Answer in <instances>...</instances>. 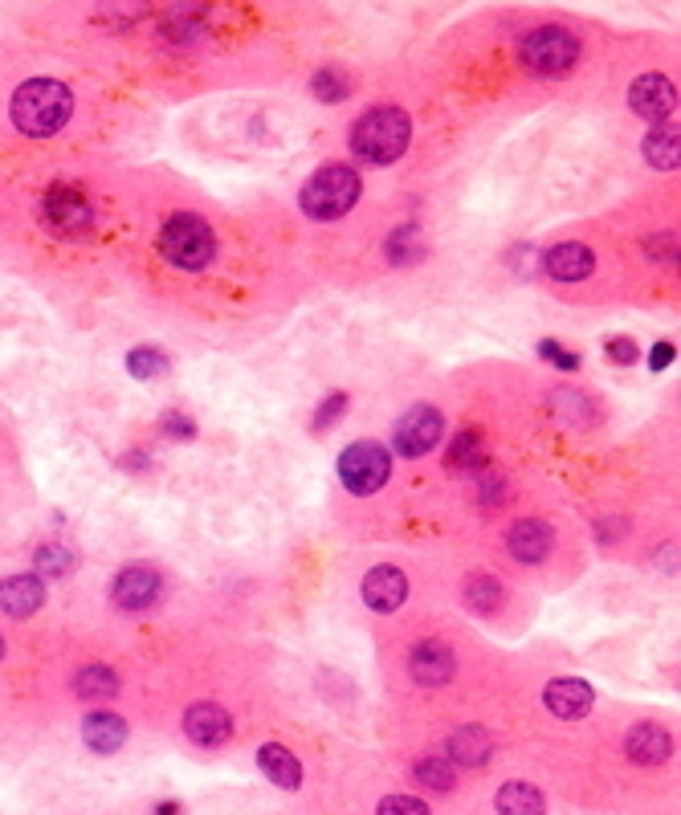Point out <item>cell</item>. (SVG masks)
<instances>
[{
	"instance_id": "cell-19",
	"label": "cell",
	"mask_w": 681,
	"mask_h": 815,
	"mask_svg": "<svg viewBox=\"0 0 681 815\" xmlns=\"http://www.w3.org/2000/svg\"><path fill=\"white\" fill-rule=\"evenodd\" d=\"M82 738L94 754H114L126 742V722L111 710H99V714H87L82 722Z\"/></svg>"
},
{
	"instance_id": "cell-36",
	"label": "cell",
	"mask_w": 681,
	"mask_h": 815,
	"mask_svg": "<svg viewBox=\"0 0 681 815\" xmlns=\"http://www.w3.org/2000/svg\"><path fill=\"white\" fill-rule=\"evenodd\" d=\"M644 249L653 253L657 262H673L678 257V241H673V233H661V237L644 241Z\"/></svg>"
},
{
	"instance_id": "cell-4",
	"label": "cell",
	"mask_w": 681,
	"mask_h": 815,
	"mask_svg": "<svg viewBox=\"0 0 681 815\" xmlns=\"http://www.w3.org/2000/svg\"><path fill=\"white\" fill-rule=\"evenodd\" d=\"M160 253H164L167 262L176 265V269H204V265L216 257V237H213V225L196 213H176L164 221V233H160Z\"/></svg>"
},
{
	"instance_id": "cell-2",
	"label": "cell",
	"mask_w": 681,
	"mask_h": 815,
	"mask_svg": "<svg viewBox=\"0 0 681 815\" xmlns=\"http://www.w3.org/2000/svg\"><path fill=\"white\" fill-rule=\"evenodd\" d=\"M413 143V119L400 106H376L352 126V151L364 163H396Z\"/></svg>"
},
{
	"instance_id": "cell-11",
	"label": "cell",
	"mask_w": 681,
	"mask_h": 815,
	"mask_svg": "<svg viewBox=\"0 0 681 815\" xmlns=\"http://www.w3.org/2000/svg\"><path fill=\"white\" fill-rule=\"evenodd\" d=\"M184 734H189L196 746H225V742L233 738V717H228L216 702H196V705H189V714H184Z\"/></svg>"
},
{
	"instance_id": "cell-14",
	"label": "cell",
	"mask_w": 681,
	"mask_h": 815,
	"mask_svg": "<svg viewBox=\"0 0 681 815\" xmlns=\"http://www.w3.org/2000/svg\"><path fill=\"white\" fill-rule=\"evenodd\" d=\"M542 702H547V710L556 717H563V722H576V717H583L588 710H592L596 693L588 681L580 678H556L551 685H547V693H542Z\"/></svg>"
},
{
	"instance_id": "cell-17",
	"label": "cell",
	"mask_w": 681,
	"mask_h": 815,
	"mask_svg": "<svg viewBox=\"0 0 681 815\" xmlns=\"http://www.w3.org/2000/svg\"><path fill=\"white\" fill-rule=\"evenodd\" d=\"M45 603V583L41 575H9L0 579V612L9 615H33Z\"/></svg>"
},
{
	"instance_id": "cell-29",
	"label": "cell",
	"mask_w": 681,
	"mask_h": 815,
	"mask_svg": "<svg viewBox=\"0 0 681 815\" xmlns=\"http://www.w3.org/2000/svg\"><path fill=\"white\" fill-rule=\"evenodd\" d=\"M481 461H486V449H481V437H478V432H461V437L449 445V452H445V465H449V469H457V473H466V469H478Z\"/></svg>"
},
{
	"instance_id": "cell-38",
	"label": "cell",
	"mask_w": 681,
	"mask_h": 815,
	"mask_svg": "<svg viewBox=\"0 0 681 815\" xmlns=\"http://www.w3.org/2000/svg\"><path fill=\"white\" fill-rule=\"evenodd\" d=\"M673 359H678V352H673L669 343H657L653 355H649V367H653V371H665V367L673 364Z\"/></svg>"
},
{
	"instance_id": "cell-27",
	"label": "cell",
	"mask_w": 681,
	"mask_h": 815,
	"mask_svg": "<svg viewBox=\"0 0 681 815\" xmlns=\"http://www.w3.org/2000/svg\"><path fill=\"white\" fill-rule=\"evenodd\" d=\"M466 603L474 608V612L494 615L498 608H502V583H498L494 575H474L466 583Z\"/></svg>"
},
{
	"instance_id": "cell-33",
	"label": "cell",
	"mask_w": 681,
	"mask_h": 815,
	"mask_svg": "<svg viewBox=\"0 0 681 815\" xmlns=\"http://www.w3.org/2000/svg\"><path fill=\"white\" fill-rule=\"evenodd\" d=\"M376 815H429V807L417 795H388V799H379Z\"/></svg>"
},
{
	"instance_id": "cell-35",
	"label": "cell",
	"mask_w": 681,
	"mask_h": 815,
	"mask_svg": "<svg viewBox=\"0 0 681 815\" xmlns=\"http://www.w3.org/2000/svg\"><path fill=\"white\" fill-rule=\"evenodd\" d=\"M539 355H542V359H551L556 367H563V371H576V367H580V355L563 352L556 339H542L539 343Z\"/></svg>"
},
{
	"instance_id": "cell-28",
	"label": "cell",
	"mask_w": 681,
	"mask_h": 815,
	"mask_svg": "<svg viewBox=\"0 0 681 815\" xmlns=\"http://www.w3.org/2000/svg\"><path fill=\"white\" fill-rule=\"evenodd\" d=\"M311 94H315L318 102H343L347 94H352V78L343 74V70H335V65H323L315 78H311Z\"/></svg>"
},
{
	"instance_id": "cell-15",
	"label": "cell",
	"mask_w": 681,
	"mask_h": 815,
	"mask_svg": "<svg viewBox=\"0 0 681 815\" xmlns=\"http://www.w3.org/2000/svg\"><path fill=\"white\" fill-rule=\"evenodd\" d=\"M542 269L556 282H583L596 269V253L580 241H563V245L542 253Z\"/></svg>"
},
{
	"instance_id": "cell-34",
	"label": "cell",
	"mask_w": 681,
	"mask_h": 815,
	"mask_svg": "<svg viewBox=\"0 0 681 815\" xmlns=\"http://www.w3.org/2000/svg\"><path fill=\"white\" fill-rule=\"evenodd\" d=\"M604 355H608V359H612V364H620V367H629V364H637V359H641V352H637V343L624 339V335H620V339H608V343H604Z\"/></svg>"
},
{
	"instance_id": "cell-1",
	"label": "cell",
	"mask_w": 681,
	"mask_h": 815,
	"mask_svg": "<svg viewBox=\"0 0 681 815\" xmlns=\"http://www.w3.org/2000/svg\"><path fill=\"white\" fill-rule=\"evenodd\" d=\"M9 114H13V126L21 135L50 139L70 123V114H74V94H70V86L58 82V78H29V82L17 86Z\"/></svg>"
},
{
	"instance_id": "cell-10",
	"label": "cell",
	"mask_w": 681,
	"mask_h": 815,
	"mask_svg": "<svg viewBox=\"0 0 681 815\" xmlns=\"http://www.w3.org/2000/svg\"><path fill=\"white\" fill-rule=\"evenodd\" d=\"M111 600L119 603L123 612H143V608H152V603L160 600V575H155L152 567H123V571L114 575Z\"/></svg>"
},
{
	"instance_id": "cell-40",
	"label": "cell",
	"mask_w": 681,
	"mask_h": 815,
	"mask_svg": "<svg viewBox=\"0 0 681 815\" xmlns=\"http://www.w3.org/2000/svg\"><path fill=\"white\" fill-rule=\"evenodd\" d=\"M0 656H4V640H0Z\"/></svg>"
},
{
	"instance_id": "cell-3",
	"label": "cell",
	"mask_w": 681,
	"mask_h": 815,
	"mask_svg": "<svg viewBox=\"0 0 681 815\" xmlns=\"http://www.w3.org/2000/svg\"><path fill=\"white\" fill-rule=\"evenodd\" d=\"M359 192L364 184L352 163H327L303 184V213L311 221H339L355 208Z\"/></svg>"
},
{
	"instance_id": "cell-26",
	"label": "cell",
	"mask_w": 681,
	"mask_h": 815,
	"mask_svg": "<svg viewBox=\"0 0 681 815\" xmlns=\"http://www.w3.org/2000/svg\"><path fill=\"white\" fill-rule=\"evenodd\" d=\"M384 253H388V262H392V265L420 262V257H425V241H420V228H417V225H400V228H396V233H392V237H388Z\"/></svg>"
},
{
	"instance_id": "cell-24",
	"label": "cell",
	"mask_w": 681,
	"mask_h": 815,
	"mask_svg": "<svg viewBox=\"0 0 681 815\" xmlns=\"http://www.w3.org/2000/svg\"><path fill=\"white\" fill-rule=\"evenodd\" d=\"M74 690H78V697H87V702H106V697L119 693V678H114L106 665H90L74 678Z\"/></svg>"
},
{
	"instance_id": "cell-22",
	"label": "cell",
	"mask_w": 681,
	"mask_h": 815,
	"mask_svg": "<svg viewBox=\"0 0 681 815\" xmlns=\"http://www.w3.org/2000/svg\"><path fill=\"white\" fill-rule=\"evenodd\" d=\"M498 815H542L547 803H542V791L530 787V783H502L498 799H494Z\"/></svg>"
},
{
	"instance_id": "cell-31",
	"label": "cell",
	"mask_w": 681,
	"mask_h": 815,
	"mask_svg": "<svg viewBox=\"0 0 681 815\" xmlns=\"http://www.w3.org/2000/svg\"><path fill=\"white\" fill-rule=\"evenodd\" d=\"M74 567V554L65 551V547H41L38 551V571L41 575H65Z\"/></svg>"
},
{
	"instance_id": "cell-13",
	"label": "cell",
	"mask_w": 681,
	"mask_h": 815,
	"mask_svg": "<svg viewBox=\"0 0 681 815\" xmlns=\"http://www.w3.org/2000/svg\"><path fill=\"white\" fill-rule=\"evenodd\" d=\"M408 673H413V681L425 685V690H441V685L454 681V652L445 649V644L425 640V644H417L413 656H408Z\"/></svg>"
},
{
	"instance_id": "cell-25",
	"label": "cell",
	"mask_w": 681,
	"mask_h": 815,
	"mask_svg": "<svg viewBox=\"0 0 681 815\" xmlns=\"http://www.w3.org/2000/svg\"><path fill=\"white\" fill-rule=\"evenodd\" d=\"M413 778H417L420 787L429 791H454L457 787V771L449 758H441V754H429V758H420L417 766H413Z\"/></svg>"
},
{
	"instance_id": "cell-5",
	"label": "cell",
	"mask_w": 681,
	"mask_h": 815,
	"mask_svg": "<svg viewBox=\"0 0 681 815\" xmlns=\"http://www.w3.org/2000/svg\"><path fill=\"white\" fill-rule=\"evenodd\" d=\"M580 62V41L571 38L563 26L530 29L522 41V65L539 78H563L571 65Z\"/></svg>"
},
{
	"instance_id": "cell-7",
	"label": "cell",
	"mask_w": 681,
	"mask_h": 815,
	"mask_svg": "<svg viewBox=\"0 0 681 815\" xmlns=\"http://www.w3.org/2000/svg\"><path fill=\"white\" fill-rule=\"evenodd\" d=\"M392 477V457L379 440H355L339 452V481L355 498H372Z\"/></svg>"
},
{
	"instance_id": "cell-16",
	"label": "cell",
	"mask_w": 681,
	"mask_h": 815,
	"mask_svg": "<svg viewBox=\"0 0 681 815\" xmlns=\"http://www.w3.org/2000/svg\"><path fill=\"white\" fill-rule=\"evenodd\" d=\"M551 527L547 522H539V518H522V522H515V527L506 530V547H510V554H515L518 563H542L547 554H551Z\"/></svg>"
},
{
	"instance_id": "cell-32",
	"label": "cell",
	"mask_w": 681,
	"mask_h": 815,
	"mask_svg": "<svg viewBox=\"0 0 681 815\" xmlns=\"http://www.w3.org/2000/svg\"><path fill=\"white\" fill-rule=\"evenodd\" d=\"M343 412H347V391H331L327 400H323V408L315 412V420H311V428H315V432H327Z\"/></svg>"
},
{
	"instance_id": "cell-37",
	"label": "cell",
	"mask_w": 681,
	"mask_h": 815,
	"mask_svg": "<svg viewBox=\"0 0 681 815\" xmlns=\"http://www.w3.org/2000/svg\"><path fill=\"white\" fill-rule=\"evenodd\" d=\"M164 432H167V437H192L196 428H192V420H189V416L167 412V416H164Z\"/></svg>"
},
{
	"instance_id": "cell-18",
	"label": "cell",
	"mask_w": 681,
	"mask_h": 815,
	"mask_svg": "<svg viewBox=\"0 0 681 815\" xmlns=\"http://www.w3.org/2000/svg\"><path fill=\"white\" fill-rule=\"evenodd\" d=\"M624 751H629L632 763L657 766V763H665V758H669V751H673V738H669L661 726H653V722H641V726L629 730V738H624Z\"/></svg>"
},
{
	"instance_id": "cell-21",
	"label": "cell",
	"mask_w": 681,
	"mask_h": 815,
	"mask_svg": "<svg viewBox=\"0 0 681 815\" xmlns=\"http://www.w3.org/2000/svg\"><path fill=\"white\" fill-rule=\"evenodd\" d=\"M490 751H494V742L481 726H461L454 738H449V763L481 766V763H490Z\"/></svg>"
},
{
	"instance_id": "cell-8",
	"label": "cell",
	"mask_w": 681,
	"mask_h": 815,
	"mask_svg": "<svg viewBox=\"0 0 681 815\" xmlns=\"http://www.w3.org/2000/svg\"><path fill=\"white\" fill-rule=\"evenodd\" d=\"M445 432V420L437 408H429V404H417L413 412L400 416V425H396V452L400 457H425V452L441 440Z\"/></svg>"
},
{
	"instance_id": "cell-6",
	"label": "cell",
	"mask_w": 681,
	"mask_h": 815,
	"mask_svg": "<svg viewBox=\"0 0 681 815\" xmlns=\"http://www.w3.org/2000/svg\"><path fill=\"white\" fill-rule=\"evenodd\" d=\"M41 225L62 241L87 237L90 228H94L90 196L82 189H74V184H53V189L41 196Z\"/></svg>"
},
{
	"instance_id": "cell-20",
	"label": "cell",
	"mask_w": 681,
	"mask_h": 815,
	"mask_svg": "<svg viewBox=\"0 0 681 815\" xmlns=\"http://www.w3.org/2000/svg\"><path fill=\"white\" fill-rule=\"evenodd\" d=\"M257 766H262L265 778H270V783H278L282 791H298V783H303V766H298V758H294L286 746H278V742H265L262 751H257Z\"/></svg>"
},
{
	"instance_id": "cell-12",
	"label": "cell",
	"mask_w": 681,
	"mask_h": 815,
	"mask_svg": "<svg viewBox=\"0 0 681 815\" xmlns=\"http://www.w3.org/2000/svg\"><path fill=\"white\" fill-rule=\"evenodd\" d=\"M408 600V579L396 567H372L364 575V603L372 612L388 615Z\"/></svg>"
},
{
	"instance_id": "cell-39",
	"label": "cell",
	"mask_w": 681,
	"mask_h": 815,
	"mask_svg": "<svg viewBox=\"0 0 681 815\" xmlns=\"http://www.w3.org/2000/svg\"><path fill=\"white\" fill-rule=\"evenodd\" d=\"M155 815H176V803H160V812Z\"/></svg>"
},
{
	"instance_id": "cell-23",
	"label": "cell",
	"mask_w": 681,
	"mask_h": 815,
	"mask_svg": "<svg viewBox=\"0 0 681 815\" xmlns=\"http://www.w3.org/2000/svg\"><path fill=\"white\" fill-rule=\"evenodd\" d=\"M678 155H681V139H678V126L669 123H657L649 135H644V160L669 172V167H678Z\"/></svg>"
},
{
	"instance_id": "cell-30",
	"label": "cell",
	"mask_w": 681,
	"mask_h": 815,
	"mask_svg": "<svg viewBox=\"0 0 681 815\" xmlns=\"http://www.w3.org/2000/svg\"><path fill=\"white\" fill-rule=\"evenodd\" d=\"M126 371L135 379H155L167 371V355L160 347H135V352L126 355Z\"/></svg>"
},
{
	"instance_id": "cell-9",
	"label": "cell",
	"mask_w": 681,
	"mask_h": 815,
	"mask_svg": "<svg viewBox=\"0 0 681 815\" xmlns=\"http://www.w3.org/2000/svg\"><path fill=\"white\" fill-rule=\"evenodd\" d=\"M629 106L641 119H653V123H669V114L678 111V86L661 74H641L629 86Z\"/></svg>"
}]
</instances>
